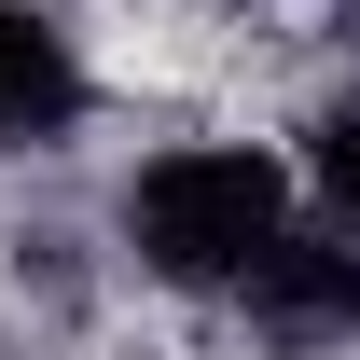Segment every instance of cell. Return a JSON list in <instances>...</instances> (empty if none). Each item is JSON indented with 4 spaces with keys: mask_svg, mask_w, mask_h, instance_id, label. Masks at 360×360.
<instances>
[{
    "mask_svg": "<svg viewBox=\"0 0 360 360\" xmlns=\"http://www.w3.org/2000/svg\"><path fill=\"white\" fill-rule=\"evenodd\" d=\"M277 236H291V167L264 139H194L125 180V250L167 291H250V264Z\"/></svg>",
    "mask_w": 360,
    "mask_h": 360,
    "instance_id": "obj_1",
    "label": "cell"
},
{
    "mask_svg": "<svg viewBox=\"0 0 360 360\" xmlns=\"http://www.w3.org/2000/svg\"><path fill=\"white\" fill-rule=\"evenodd\" d=\"M236 305L264 319L277 347H347L360 333V236H277Z\"/></svg>",
    "mask_w": 360,
    "mask_h": 360,
    "instance_id": "obj_2",
    "label": "cell"
},
{
    "mask_svg": "<svg viewBox=\"0 0 360 360\" xmlns=\"http://www.w3.org/2000/svg\"><path fill=\"white\" fill-rule=\"evenodd\" d=\"M84 125V42L42 0H0V153H42Z\"/></svg>",
    "mask_w": 360,
    "mask_h": 360,
    "instance_id": "obj_3",
    "label": "cell"
},
{
    "mask_svg": "<svg viewBox=\"0 0 360 360\" xmlns=\"http://www.w3.org/2000/svg\"><path fill=\"white\" fill-rule=\"evenodd\" d=\"M305 167H319V194H333V222L360 236V97H347V111H319V153H305Z\"/></svg>",
    "mask_w": 360,
    "mask_h": 360,
    "instance_id": "obj_4",
    "label": "cell"
}]
</instances>
